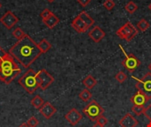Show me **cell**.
I'll return each instance as SVG.
<instances>
[{
	"instance_id": "cell-1",
	"label": "cell",
	"mask_w": 151,
	"mask_h": 127,
	"mask_svg": "<svg viewBox=\"0 0 151 127\" xmlns=\"http://www.w3.org/2000/svg\"><path fill=\"white\" fill-rule=\"evenodd\" d=\"M9 54L25 68L29 67L42 54L37 43L27 34L19 40L11 49Z\"/></svg>"
},
{
	"instance_id": "cell-2",
	"label": "cell",
	"mask_w": 151,
	"mask_h": 127,
	"mask_svg": "<svg viewBox=\"0 0 151 127\" xmlns=\"http://www.w3.org/2000/svg\"><path fill=\"white\" fill-rule=\"evenodd\" d=\"M20 72L21 69L9 53L0 60V80L4 83L10 84Z\"/></svg>"
},
{
	"instance_id": "cell-3",
	"label": "cell",
	"mask_w": 151,
	"mask_h": 127,
	"mask_svg": "<svg viewBox=\"0 0 151 127\" xmlns=\"http://www.w3.org/2000/svg\"><path fill=\"white\" fill-rule=\"evenodd\" d=\"M18 82L29 95H33L39 88L36 80V72L32 69L27 70V72L19 79Z\"/></svg>"
},
{
	"instance_id": "cell-4",
	"label": "cell",
	"mask_w": 151,
	"mask_h": 127,
	"mask_svg": "<svg viewBox=\"0 0 151 127\" xmlns=\"http://www.w3.org/2000/svg\"><path fill=\"white\" fill-rule=\"evenodd\" d=\"M104 109L103 107L95 100L91 101L84 109H83V113L85 114L86 117H88L91 121H96L97 118L101 116H103L104 113Z\"/></svg>"
},
{
	"instance_id": "cell-5",
	"label": "cell",
	"mask_w": 151,
	"mask_h": 127,
	"mask_svg": "<svg viewBox=\"0 0 151 127\" xmlns=\"http://www.w3.org/2000/svg\"><path fill=\"white\" fill-rule=\"evenodd\" d=\"M116 34L117 35H119V38L124 39L127 42H130L138 34V30L130 21H128L124 26H122L117 31Z\"/></svg>"
},
{
	"instance_id": "cell-6",
	"label": "cell",
	"mask_w": 151,
	"mask_h": 127,
	"mask_svg": "<svg viewBox=\"0 0 151 127\" xmlns=\"http://www.w3.org/2000/svg\"><path fill=\"white\" fill-rule=\"evenodd\" d=\"M134 80H136V88L138 91L143 93L149 99H151V72H148L143 76L142 79L138 80L134 76L132 77Z\"/></svg>"
},
{
	"instance_id": "cell-7",
	"label": "cell",
	"mask_w": 151,
	"mask_h": 127,
	"mask_svg": "<svg viewBox=\"0 0 151 127\" xmlns=\"http://www.w3.org/2000/svg\"><path fill=\"white\" fill-rule=\"evenodd\" d=\"M119 48L121 49L122 52L125 54V59L121 62L122 65L127 69L128 70L129 72H134L140 65H141V61L134 55V54H127L126 52V50L122 48L121 45H119Z\"/></svg>"
},
{
	"instance_id": "cell-8",
	"label": "cell",
	"mask_w": 151,
	"mask_h": 127,
	"mask_svg": "<svg viewBox=\"0 0 151 127\" xmlns=\"http://www.w3.org/2000/svg\"><path fill=\"white\" fill-rule=\"evenodd\" d=\"M36 80L38 87L42 90H45L54 82V78L45 69H42L36 72Z\"/></svg>"
},
{
	"instance_id": "cell-9",
	"label": "cell",
	"mask_w": 151,
	"mask_h": 127,
	"mask_svg": "<svg viewBox=\"0 0 151 127\" xmlns=\"http://www.w3.org/2000/svg\"><path fill=\"white\" fill-rule=\"evenodd\" d=\"M1 23L7 28V29H12L13 26H15L19 22V19L15 14H13L12 11H7L0 19Z\"/></svg>"
},
{
	"instance_id": "cell-10",
	"label": "cell",
	"mask_w": 151,
	"mask_h": 127,
	"mask_svg": "<svg viewBox=\"0 0 151 127\" xmlns=\"http://www.w3.org/2000/svg\"><path fill=\"white\" fill-rule=\"evenodd\" d=\"M65 118L67 120V122L72 125V126H76L77 124H79V122L82 119V115L81 114V112L76 110V109H72L70 110L65 116Z\"/></svg>"
},
{
	"instance_id": "cell-11",
	"label": "cell",
	"mask_w": 151,
	"mask_h": 127,
	"mask_svg": "<svg viewBox=\"0 0 151 127\" xmlns=\"http://www.w3.org/2000/svg\"><path fill=\"white\" fill-rule=\"evenodd\" d=\"M88 36L95 42H99L105 37V32L99 26H95L92 28V30L88 33Z\"/></svg>"
},
{
	"instance_id": "cell-12",
	"label": "cell",
	"mask_w": 151,
	"mask_h": 127,
	"mask_svg": "<svg viewBox=\"0 0 151 127\" xmlns=\"http://www.w3.org/2000/svg\"><path fill=\"white\" fill-rule=\"evenodd\" d=\"M119 124L121 127H136L138 121L131 113H127L119 120Z\"/></svg>"
},
{
	"instance_id": "cell-13",
	"label": "cell",
	"mask_w": 151,
	"mask_h": 127,
	"mask_svg": "<svg viewBox=\"0 0 151 127\" xmlns=\"http://www.w3.org/2000/svg\"><path fill=\"white\" fill-rule=\"evenodd\" d=\"M40 113L47 119L50 118L56 112H57V109L49 102L44 103V104L42 106V108L39 110Z\"/></svg>"
},
{
	"instance_id": "cell-14",
	"label": "cell",
	"mask_w": 151,
	"mask_h": 127,
	"mask_svg": "<svg viewBox=\"0 0 151 127\" xmlns=\"http://www.w3.org/2000/svg\"><path fill=\"white\" fill-rule=\"evenodd\" d=\"M149 101H150V99L143 93H142L140 91H138L131 98V102L135 106H144Z\"/></svg>"
},
{
	"instance_id": "cell-15",
	"label": "cell",
	"mask_w": 151,
	"mask_h": 127,
	"mask_svg": "<svg viewBox=\"0 0 151 127\" xmlns=\"http://www.w3.org/2000/svg\"><path fill=\"white\" fill-rule=\"evenodd\" d=\"M71 25H72L73 28L75 31H77L78 33H85L88 29V26L84 23V21L79 16H77L76 18L73 19Z\"/></svg>"
},
{
	"instance_id": "cell-16",
	"label": "cell",
	"mask_w": 151,
	"mask_h": 127,
	"mask_svg": "<svg viewBox=\"0 0 151 127\" xmlns=\"http://www.w3.org/2000/svg\"><path fill=\"white\" fill-rule=\"evenodd\" d=\"M42 21H43L44 25H45L47 27H49L50 29H52L54 27H56V26L59 23L60 20H59V19H58L54 13H52L48 19H43Z\"/></svg>"
},
{
	"instance_id": "cell-17",
	"label": "cell",
	"mask_w": 151,
	"mask_h": 127,
	"mask_svg": "<svg viewBox=\"0 0 151 127\" xmlns=\"http://www.w3.org/2000/svg\"><path fill=\"white\" fill-rule=\"evenodd\" d=\"M78 16L84 21V23L88 26V28H89L90 27H92V26L94 25V23H95V20L93 19V18H92L89 14H88V12L85 11H81V13H80Z\"/></svg>"
},
{
	"instance_id": "cell-18",
	"label": "cell",
	"mask_w": 151,
	"mask_h": 127,
	"mask_svg": "<svg viewBox=\"0 0 151 127\" xmlns=\"http://www.w3.org/2000/svg\"><path fill=\"white\" fill-rule=\"evenodd\" d=\"M82 84L86 87V88L88 89H92L93 88H95V86H96L97 81L92 76V75H88L86 78H84V80H82Z\"/></svg>"
},
{
	"instance_id": "cell-19",
	"label": "cell",
	"mask_w": 151,
	"mask_h": 127,
	"mask_svg": "<svg viewBox=\"0 0 151 127\" xmlns=\"http://www.w3.org/2000/svg\"><path fill=\"white\" fill-rule=\"evenodd\" d=\"M39 50H41L42 54V53H46L48 52L50 49H51V44L50 42H49V41H47L46 39H42L39 43H37Z\"/></svg>"
},
{
	"instance_id": "cell-20",
	"label": "cell",
	"mask_w": 151,
	"mask_h": 127,
	"mask_svg": "<svg viewBox=\"0 0 151 127\" xmlns=\"http://www.w3.org/2000/svg\"><path fill=\"white\" fill-rule=\"evenodd\" d=\"M43 104H44V101L40 95H35L31 100V105L36 110H40Z\"/></svg>"
},
{
	"instance_id": "cell-21",
	"label": "cell",
	"mask_w": 151,
	"mask_h": 127,
	"mask_svg": "<svg viewBox=\"0 0 151 127\" xmlns=\"http://www.w3.org/2000/svg\"><path fill=\"white\" fill-rule=\"evenodd\" d=\"M79 97L83 102H88L91 99V97H92V93L89 91V89L86 88V89H83L79 94Z\"/></svg>"
},
{
	"instance_id": "cell-22",
	"label": "cell",
	"mask_w": 151,
	"mask_h": 127,
	"mask_svg": "<svg viewBox=\"0 0 151 127\" xmlns=\"http://www.w3.org/2000/svg\"><path fill=\"white\" fill-rule=\"evenodd\" d=\"M137 9H138V5H137L134 2H133V1L128 2V3L125 5V10H126L128 13H130V14L134 13V12L137 11Z\"/></svg>"
},
{
	"instance_id": "cell-23",
	"label": "cell",
	"mask_w": 151,
	"mask_h": 127,
	"mask_svg": "<svg viewBox=\"0 0 151 127\" xmlns=\"http://www.w3.org/2000/svg\"><path fill=\"white\" fill-rule=\"evenodd\" d=\"M150 23H149L146 19H142L138 22V24H137V28H138L140 31H142V32L147 31V30L150 28Z\"/></svg>"
},
{
	"instance_id": "cell-24",
	"label": "cell",
	"mask_w": 151,
	"mask_h": 127,
	"mask_svg": "<svg viewBox=\"0 0 151 127\" xmlns=\"http://www.w3.org/2000/svg\"><path fill=\"white\" fill-rule=\"evenodd\" d=\"M12 35L19 41V40L22 39L26 35V34L24 33V31L20 27H17L12 31Z\"/></svg>"
},
{
	"instance_id": "cell-25",
	"label": "cell",
	"mask_w": 151,
	"mask_h": 127,
	"mask_svg": "<svg viewBox=\"0 0 151 127\" xmlns=\"http://www.w3.org/2000/svg\"><path fill=\"white\" fill-rule=\"evenodd\" d=\"M115 79L119 83H123L127 80V75L124 72H119L115 75Z\"/></svg>"
},
{
	"instance_id": "cell-26",
	"label": "cell",
	"mask_w": 151,
	"mask_h": 127,
	"mask_svg": "<svg viewBox=\"0 0 151 127\" xmlns=\"http://www.w3.org/2000/svg\"><path fill=\"white\" fill-rule=\"evenodd\" d=\"M145 108L143 106H133L132 108V111L136 115V116H141L144 113Z\"/></svg>"
},
{
	"instance_id": "cell-27",
	"label": "cell",
	"mask_w": 151,
	"mask_h": 127,
	"mask_svg": "<svg viewBox=\"0 0 151 127\" xmlns=\"http://www.w3.org/2000/svg\"><path fill=\"white\" fill-rule=\"evenodd\" d=\"M104 7L107 11H111L115 7V2L113 0H105L104 3Z\"/></svg>"
},
{
	"instance_id": "cell-28",
	"label": "cell",
	"mask_w": 151,
	"mask_h": 127,
	"mask_svg": "<svg viewBox=\"0 0 151 127\" xmlns=\"http://www.w3.org/2000/svg\"><path fill=\"white\" fill-rule=\"evenodd\" d=\"M27 124L28 125V126L29 127H36L39 125V121H38V119H37L35 117H31V118L27 120Z\"/></svg>"
},
{
	"instance_id": "cell-29",
	"label": "cell",
	"mask_w": 151,
	"mask_h": 127,
	"mask_svg": "<svg viewBox=\"0 0 151 127\" xmlns=\"http://www.w3.org/2000/svg\"><path fill=\"white\" fill-rule=\"evenodd\" d=\"M52 13H53V12H52V11H50L49 9H44V10L41 12L40 16H41V18L42 19V20H43V19H48V18H49Z\"/></svg>"
},
{
	"instance_id": "cell-30",
	"label": "cell",
	"mask_w": 151,
	"mask_h": 127,
	"mask_svg": "<svg viewBox=\"0 0 151 127\" xmlns=\"http://www.w3.org/2000/svg\"><path fill=\"white\" fill-rule=\"evenodd\" d=\"M96 123H98V124H100V125L105 126V125L108 123V120H107V118H106L104 116H101V117H99V118H97Z\"/></svg>"
},
{
	"instance_id": "cell-31",
	"label": "cell",
	"mask_w": 151,
	"mask_h": 127,
	"mask_svg": "<svg viewBox=\"0 0 151 127\" xmlns=\"http://www.w3.org/2000/svg\"><path fill=\"white\" fill-rule=\"evenodd\" d=\"M144 116L148 118V119H150L151 120V104L150 105H149L147 108H145V110H144Z\"/></svg>"
},
{
	"instance_id": "cell-32",
	"label": "cell",
	"mask_w": 151,
	"mask_h": 127,
	"mask_svg": "<svg viewBox=\"0 0 151 127\" xmlns=\"http://www.w3.org/2000/svg\"><path fill=\"white\" fill-rule=\"evenodd\" d=\"M78 1V3L81 5V6H83V7H86L90 2H91V0H77Z\"/></svg>"
},
{
	"instance_id": "cell-33",
	"label": "cell",
	"mask_w": 151,
	"mask_h": 127,
	"mask_svg": "<svg viewBox=\"0 0 151 127\" xmlns=\"http://www.w3.org/2000/svg\"><path fill=\"white\" fill-rule=\"evenodd\" d=\"M7 55V53L4 50V49L0 46V60H2L5 56Z\"/></svg>"
},
{
	"instance_id": "cell-34",
	"label": "cell",
	"mask_w": 151,
	"mask_h": 127,
	"mask_svg": "<svg viewBox=\"0 0 151 127\" xmlns=\"http://www.w3.org/2000/svg\"><path fill=\"white\" fill-rule=\"evenodd\" d=\"M92 127H104V126H102V125H100V124H98V123H96L94 126Z\"/></svg>"
},
{
	"instance_id": "cell-35",
	"label": "cell",
	"mask_w": 151,
	"mask_h": 127,
	"mask_svg": "<svg viewBox=\"0 0 151 127\" xmlns=\"http://www.w3.org/2000/svg\"><path fill=\"white\" fill-rule=\"evenodd\" d=\"M19 127H29V126H28V125H27V123H24V124H21L20 126H19Z\"/></svg>"
},
{
	"instance_id": "cell-36",
	"label": "cell",
	"mask_w": 151,
	"mask_h": 127,
	"mask_svg": "<svg viewBox=\"0 0 151 127\" xmlns=\"http://www.w3.org/2000/svg\"><path fill=\"white\" fill-rule=\"evenodd\" d=\"M55 0H47V2H49V3H53Z\"/></svg>"
},
{
	"instance_id": "cell-37",
	"label": "cell",
	"mask_w": 151,
	"mask_h": 127,
	"mask_svg": "<svg viewBox=\"0 0 151 127\" xmlns=\"http://www.w3.org/2000/svg\"><path fill=\"white\" fill-rule=\"evenodd\" d=\"M149 70L150 71V72H151V63L149 65Z\"/></svg>"
},
{
	"instance_id": "cell-38",
	"label": "cell",
	"mask_w": 151,
	"mask_h": 127,
	"mask_svg": "<svg viewBox=\"0 0 151 127\" xmlns=\"http://www.w3.org/2000/svg\"><path fill=\"white\" fill-rule=\"evenodd\" d=\"M147 127H151V120H150V124H148V125H147Z\"/></svg>"
},
{
	"instance_id": "cell-39",
	"label": "cell",
	"mask_w": 151,
	"mask_h": 127,
	"mask_svg": "<svg viewBox=\"0 0 151 127\" xmlns=\"http://www.w3.org/2000/svg\"><path fill=\"white\" fill-rule=\"evenodd\" d=\"M149 9H150V11H151V4H150V5H149Z\"/></svg>"
},
{
	"instance_id": "cell-40",
	"label": "cell",
	"mask_w": 151,
	"mask_h": 127,
	"mask_svg": "<svg viewBox=\"0 0 151 127\" xmlns=\"http://www.w3.org/2000/svg\"><path fill=\"white\" fill-rule=\"evenodd\" d=\"M1 7H2V4L0 3V9H1Z\"/></svg>"
}]
</instances>
